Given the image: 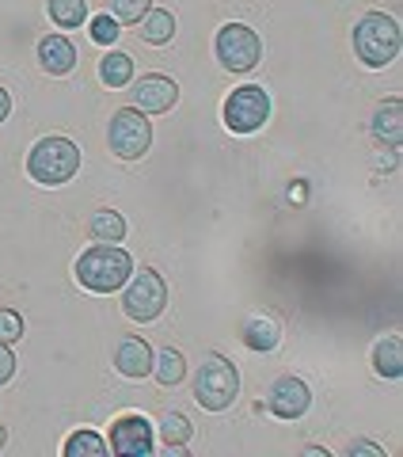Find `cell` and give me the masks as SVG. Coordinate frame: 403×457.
I'll return each mask as SVG.
<instances>
[{
	"label": "cell",
	"mask_w": 403,
	"mask_h": 457,
	"mask_svg": "<svg viewBox=\"0 0 403 457\" xmlns=\"http://www.w3.org/2000/svg\"><path fill=\"white\" fill-rule=\"evenodd\" d=\"M80 171V145L62 134L35 141V149L27 153V176L42 187H62Z\"/></svg>",
	"instance_id": "3957f363"
},
{
	"label": "cell",
	"mask_w": 403,
	"mask_h": 457,
	"mask_svg": "<svg viewBox=\"0 0 403 457\" xmlns=\"http://www.w3.org/2000/svg\"><path fill=\"white\" fill-rule=\"evenodd\" d=\"M122 290H126L122 294V312L129 320H137V324L156 320L164 312V305H168V282H164L160 270H152V267L129 275V282L122 286Z\"/></svg>",
	"instance_id": "5b68a950"
},
{
	"label": "cell",
	"mask_w": 403,
	"mask_h": 457,
	"mask_svg": "<svg viewBox=\"0 0 403 457\" xmlns=\"http://www.w3.org/2000/svg\"><path fill=\"white\" fill-rule=\"evenodd\" d=\"M240 339H243V347H248V351H259V354L275 351L282 343V324L275 317H251L248 324H243Z\"/></svg>",
	"instance_id": "9a60e30c"
},
{
	"label": "cell",
	"mask_w": 403,
	"mask_h": 457,
	"mask_svg": "<svg viewBox=\"0 0 403 457\" xmlns=\"http://www.w3.org/2000/svg\"><path fill=\"white\" fill-rule=\"evenodd\" d=\"M134 84V107L141 114H168L171 107L179 104V84L164 77V73H145L141 80H129Z\"/></svg>",
	"instance_id": "30bf717a"
},
{
	"label": "cell",
	"mask_w": 403,
	"mask_h": 457,
	"mask_svg": "<svg viewBox=\"0 0 403 457\" xmlns=\"http://www.w3.org/2000/svg\"><path fill=\"white\" fill-rule=\"evenodd\" d=\"M399 23L388 12H366L354 23V54L369 69H384L399 57Z\"/></svg>",
	"instance_id": "7a4b0ae2"
},
{
	"label": "cell",
	"mask_w": 403,
	"mask_h": 457,
	"mask_svg": "<svg viewBox=\"0 0 403 457\" xmlns=\"http://www.w3.org/2000/svg\"><path fill=\"white\" fill-rule=\"evenodd\" d=\"M373 370H377L381 378L396 381L403 374V347H399V336H384L377 339V347H373Z\"/></svg>",
	"instance_id": "ac0fdd59"
},
{
	"label": "cell",
	"mask_w": 403,
	"mask_h": 457,
	"mask_svg": "<svg viewBox=\"0 0 403 457\" xmlns=\"http://www.w3.org/2000/svg\"><path fill=\"white\" fill-rule=\"evenodd\" d=\"M99 80H103L107 88H126V84L134 80V57L122 50H107L103 62H99Z\"/></svg>",
	"instance_id": "d6986e66"
},
{
	"label": "cell",
	"mask_w": 403,
	"mask_h": 457,
	"mask_svg": "<svg viewBox=\"0 0 403 457\" xmlns=\"http://www.w3.org/2000/svg\"><path fill=\"white\" fill-rule=\"evenodd\" d=\"M38 65H42V73H50V77H65V73H73V65H77V46L69 42L65 35H46L38 42Z\"/></svg>",
	"instance_id": "4fadbf2b"
},
{
	"label": "cell",
	"mask_w": 403,
	"mask_h": 457,
	"mask_svg": "<svg viewBox=\"0 0 403 457\" xmlns=\"http://www.w3.org/2000/svg\"><path fill=\"white\" fill-rule=\"evenodd\" d=\"M107 145L122 161H141L152 145V122L137 107H122L107 122Z\"/></svg>",
	"instance_id": "8992f818"
},
{
	"label": "cell",
	"mask_w": 403,
	"mask_h": 457,
	"mask_svg": "<svg viewBox=\"0 0 403 457\" xmlns=\"http://www.w3.org/2000/svg\"><path fill=\"white\" fill-rule=\"evenodd\" d=\"M347 453L350 457H384V446H377V442H350Z\"/></svg>",
	"instance_id": "83f0119b"
},
{
	"label": "cell",
	"mask_w": 403,
	"mask_h": 457,
	"mask_svg": "<svg viewBox=\"0 0 403 457\" xmlns=\"http://www.w3.org/2000/svg\"><path fill=\"white\" fill-rule=\"evenodd\" d=\"M152 347L141 336H126L119 339V347H114V366H119V374L129 378V381H141L152 374Z\"/></svg>",
	"instance_id": "7c38bea8"
},
{
	"label": "cell",
	"mask_w": 403,
	"mask_h": 457,
	"mask_svg": "<svg viewBox=\"0 0 403 457\" xmlns=\"http://www.w3.org/2000/svg\"><path fill=\"white\" fill-rule=\"evenodd\" d=\"M308 404H312V389L293 374H282L267 393V408L278 420H300L308 411Z\"/></svg>",
	"instance_id": "8fae6325"
},
{
	"label": "cell",
	"mask_w": 403,
	"mask_h": 457,
	"mask_svg": "<svg viewBox=\"0 0 403 457\" xmlns=\"http://www.w3.org/2000/svg\"><path fill=\"white\" fill-rule=\"evenodd\" d=\"M141 38L149 42V46H164V42H171L176 38V16H171L168 8H149L145 16H141Z\"/></svg>",
	"instance_id": "e0dca14e"
},
{
	"label": "cell",
	"mask_w": 403,
	"mask_h": 457,
	"mask_svg": "<svg viewBox=\"0 0 403 457\" xmlns=\"http://www.w3.org/2000/svg\"><path fill=\"white\" fill-rule=\"evenodd\" d=\"M4 442H8V431H4V427H0V450H4Z\"/></svg>",
	"instance_id": "4dcf8cb0"
},
{
	"label": "cell",
	"mask_w": 403,
	"mask_h": 457,
	"mask_svg": "<svg viewBox=\"0 0 403 457\" xmlns=\"http://www.w3.org/2000/svg\"><path fill=\"white\" fill-rule=\"evenodd\" d=\"M152 378L164 385V389H171V385H179L186 378V359L183 351H171L164 347L160 354H152Z\"/></svg>",
	"instance_id": "44dd1931"
},
{
	"label": "cell",
	"mask_w": 403,
	"mask_h": 457,
	"mask_svg": "<svg viewBox=\"0 0 403 457\" xmlns=\"http://www.w3.org/2000/svg\"><path fill=\"white\" fill-rule=\"evenodd\" d=\"M221 119L233 134H255L263 130L270 119V96L259 88V84H243V88H233L221 107Z\"/></svg>",
	"instance_id": "ba28073f"
},
{
	"label": "cell",
	"mask_w": 403,
	"mask_h": 457,
	"mask_svg": "<svg viewBox=\"0 0 403 457\" xmlns=\"http://www.w3.org/2000/svg\"><path fill=\"white\" fill-rule=\"evenodd\" d=\"M46 12L62 31H77L88 20V0H46Z\"/></svg>",
	"instance_id": "603a6c76"
},
{
	"label": "cell",
	"mask_w": 403,
	"mask_h": 457,
	"mask_svg": "<svg viewBox=\"0 0 403 457\" xmlns=\"http://www.w3.org/2000/svg\"><path fill=\"white\" fill-rule=\"evenodd\" d=\"M305 453H308V457H327V450H324V446H305Z\"/></svg>",
	"instance_id": "f546056e"
},
{
	"label": "cell",
	"mask_w": 403,
	"mask_h": 457,
	"mask_svg": "<svg viewBox=\"0 0 403 457\" xmlns=\"http://www.w3.org/2000/svg\"><path fill=\"white\" fill-rule=\"evenodd\" d=\"M20 336H23V317L16 309H0V343H20Z\"/></svg>",
	"instance_id": "484cf974"
},
{
	"label": "cell",
	"mask_w": 403,
	"mask_h": 457,
	"mask_svg": "<svg viewBox=\"0 0 403 457\" xmlns=\"http://www.w3.org/2000/svg\"><path fill=\"white\" fill-rule=\"evenodd\" d=\"M88 237L95 240V245H122L126 218L119 210H95L88 218Z\"/></svg>",
	"instance_id": "2e32d148"
},
{
	"label": "cell",
	"mask_w": 403,
	"mask_h": 457,
	"mask_svg": "<svg viewBox=\"0 0 403 457\" xmlns=\"http://www.w3.org/2000/svg\"><path fill=\"white\" fill-rule=\"evenodd\" d=\"M107 450H111L107 438L95 435L92 427H80V431H73V435L65 438V446H62L65 457H103Z\"/></svg>",
	"instance_id": "7402d4cb"
},
{
	"label": "cell",
	"mask_w": 403,
	"mask_h": 457,
	"mask_svg": "<svg viewBox=\"0 0 403 457\" xmlns=\"http://www.w3.org/2000/svg\"><path fill=\"white\" fill-rule=\"evenodd\" d=\"M213 54H218V62L228 73H251L259 57H263V38L248 23H225L218 38H213Z\"/></svg>",
	"instance_id": "52a82bcc"
},
{
	"label": "cell",
	"mask_w": 403,
	"mask_h": 457,
	"mask_svg": "<svg viewBox=\"0 0 403 457\" xmlns=\"http://www.w3.org/2000/svg\"><path fill=\"white\" fill-rule=\"evenodd\" d=\"M119 27H122V23L114 20L111 12H103V16H95V20H92V38L99 42V46H114V38L122 35Z\"/></svg>",
	"instance_id": "d4e9b609"
},
{
	"label": "cell",
	"mask_w": 403,
	"mask_h": 457,
	"mask_svg": "<svg viewBox=\"0 0 403 457\" xmlns=\"http://www.w3.org/2000/svg\"><path fill=\"white\" fill-rule=\"evenodd\" d=\"M12 114V96H8V88H0V122H4Z\"/></svg>",
	"instance_id": "f1b7e54d"
},
{
	"label": "cell",
	"mask_w": 403,
	"mask_h": 457,
	"mask_svg": "<svg viewBox=\"0 0 403 457\" xmlns=\"http://www.w3.org/2000/svg\"><path fill=\"white\" fill-rule=\"evenodd\" d=\"M152 8V0H111V16L119 23H141V16Z\"/></svg>",
	"instance_id": "cb8c5ba5"
},
{
	"label": "cell",
	"mask_w": 403,
	"mask_h": 457,
	"mask_svg": "<svg viewBox=\"0 0 403 457\" xmlns=\"http://www.w3.org/2000/svg\"><path fill=\"white\" fill-rule=\"evenodd\" d=\"M73 275L92 294H119L134 275V260L119 245H92L88 252H80Z\"/></svg>",
	"instance_id": "6da1fadb"
},
{
	"label": "cell",
	"mask_w": 403,
	"mask_h": 457,
	"mask_svg": "<svg viewBox=\"0 0 403 457\" xmlns=\"http://www.w3.org/2000/svg\"><path fill=\"white\" fill-rule=\"evenodd\" d=\"M373 137H377L381 145H388V149L399 145V137H403V104L396 96L384 99V104L373 111Z\"/></svg>",
	"instance_id": "5bb4252c"
},
{
	"label": "cell",
	"mask_w": 403,
	"mask_h": 457,
	"mask_svg": "<svg viewBox=\"0 0 403 457\" xmlns=\"http://www.w3.org/2000/svg\"><path fill=\"white\" fill-rule=\"evenodd\" d=\"M160 435H164V446L176 457H183L186 442H191V435H194V427H191V420H186L183 411H164L160 416Z\"/></svg>",
	"instance_id": "ffe728a7"
},
{
	"label": "cell",
	"mask_w": 403,
	"mask_h": 457,
	"mask_svg": "<svg viewBox=\"0 0 403 457\" xmlns=\"http://www.w3.org/2000/svg\"><path fill=\"white\" fill-rule=\"evenodd\" d=\"M12 374H16V354H12L8 343H0V385H8Z\"/></svg>",
	"instance_id": "4316f807"
},
{
	"label": "cell",
	"mask_w": 403,
	"mask_h": 457,
	"mask_svg": "<svg viewBox=\"0 0 403 457\" xmlns=\"http://www.w3.org/2000/svg\"><path fill=\"white\" fill-rule=\"evenodd\" d=\"M107 446L122 457H149L156 450V427L145 416H137V411H126V416H119L111 423Z\"/></svg>",
	"instance_id": "9c48e42d"
},
{
	"label": "cell",
	"mask_w": 403,
	"mask_h": 457,
	"mask_svg": "<svg viewBox=\"0 0 403 457\" xmlns=\"http://www.w3.org/2000/svg\"><path fill=\"white\" fill-rule=\"evenodd\" d=\"M240 393V374H236V366L225 359V354L218 351H210L206 359H202L198 366V374H194V400L206 411H225V408H233V400Z\"/></svg>",
	"instance_id": "277c9868"
}]
</instances>
